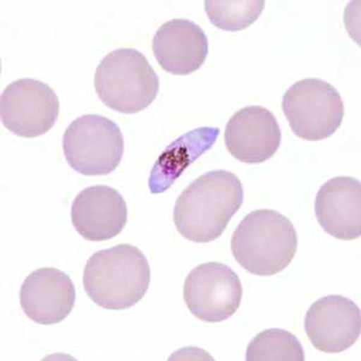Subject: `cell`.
Masks as SVG:
<instances>
[{
    "mask_svg": "<svg viewBox=\"0 0 361 361\" xmlns=\"http://www.w3.org/2000/svg\"><path fill=\"white\" fill-rule=\"evenodd\" d=\"M243 204V187L236 175L214 170L197 177L177 197L173 223L192 243H211L226 231Z\"/></svg>",
    "mask_w": 361,
    "mask_h": 361,
    "instance_id": "cell-1",
    "label": "cell"
},
{
    "mask_svg": "<svg viewBox=\"0 0 361 361\" xmlns=\"http://www.w3.org/2000/svg\"><path fill=\"white\" fill-rule=\"evenodd\" d=\"M151 267L137 247L123 243L99 250L87 262L83 287L90 299L105 310L123 311L146 295Z\"/></svg>",
    "mask_w": 361,
    "mask_h": 361,
    "instance_id": "cell-2",
    "label": "cell"
},
{
    "mask_svg": "<svg viewBox=\"0 0 361 361\" xmlns=\"http://www.w3.org/2000/svg\"><path fill=\"white\" fill-rule=\"evenodd\" d=\"M298 250L293 223L275 209H257L243 217L231 238L235 260L250 274L277 275L292 263Z\"/></svg>",
    "mask_w": 361,
    "mask_h": 361,
    "instance_id": "cell-3",
    "label": "cell"
},
{
    "mask_svg": "<svg viewBox=\"0 0 361 361\" xmlns=\"http://www.w3.org/2000/svg\"><path fill=\"white\" fill-rule=\"evenodd\" d=\"M100 100L119 114H137L156 100L159 78L144 54L118 49L103 58L94 75Z\"/></svg>",
    "mask_w": 361,
    "mask_h": 361,
    "instance_id": "cell-4",
    "label": "cell"
},
{
    "mask_svg": "<svg viewBox=\"0 0 361 361\" xmlns=\"http://www.w3.org/2000/svg\"><path fill=\"white\" fill-rule=\"evenodd\" d=\"M63 151L70 168L85 176L115 171L123 158V133L102 115H85L70 123L63 135Z\"/></svg>",
    "mask_w": 361,
    "mask_h": 361,
    "instance_id": "cell-5",
    "label": "cell"
},
{
    "mask_svg": "<svg viewBox=\"0 0 361 361\" xmlns=\"http://www.w3.org/2000/svg\"><path fill=\"white\" fill-rule=\"evenodd\" d=\"M282 110L300 139L320 141L336 133L345 117V104L335 87L320 78H305L284 93Z\"/></svg>",
    "mask_w": 361,
    "mask_h": 361,
    "instance_id": "cell-6",
    "label": "cell"
},
{
    "mask_svg": "<svg viewBox=\"0 0 361 361\" xmlns=\"http://www.w3.org/2000/svg\"><path fill=\"white\" fill-rule=\"evenodd\" d=\"M61 104L49 85L34 78L10 83L0 97L1 123L21 137H37L49 132L57 122Z\"/></svg>",
    "mask_w": 361,
    "mask_h": 361,
    "instance_id": "cell-7",
    "label": "cell"
},
{
    "mask_svg": "<svg viewBox=\"0 0 361 361\" xmlns=\"http://www.w3.org/2000/svg\"><path fill=\"white\" fill-rule=\"evenodd\" d=\"M243 284L238 274L226 264H202L189 272L183 298L190 313L206 323L229 319L243 300Z\"/></svg>",
    "mask_w": 361,
    "mask_h": 361,
    "instance_id": "cell-8",
    "label": "cell"
},
{
    "mask_svg": "<svg viewBox=\"0 0 361 361\" xmlns=\"http://www.w3.org/2000/svg\"><path fill=\"white\" fill-rule=\"evenodd\" d=\"M305 331L320 352H345L360 337V308L345 296H324L308 308Z\"/></svg>",
    "mask_w": 361,
    "mask_h": 361,
    "instance_id": "cell-9",
    "label": "cell"
},
{
    "mask_svg": "<svg viewBox=\"0 0 361 361\" xmlns=\"http://www.w3.org/2000/svg\"><path fill=\"white\" fill-rule=\"evenodd\" d=\"M224 141L235 159L246 164H260L275 156L282 141V132L270 110L247 106L229 119Z\"/></svg>",
    "mask_w": 361,
    "mask_h": 361,
    "instance_id": "cell-10",
    "label": "cell"
},
{
    "mask_svg": "<svg viewBox=\"0 0 361 361\" xmlns=\"http://www.w3.org/2000/svg\"><path fill=\"white\" fill-rule=\"evenodd\" d=\"M128 221L127 202L109 185H92L78 194L71 205V222L88 241H107L122 233Z\"/></svg>",
    "mask_w": 361,
    "mask_h": 361,
    "instance_id": "cell-11",
    "label": "cell"
},
{
    "mask_svg": "<svg viewBox=\"0 0 361 361\" xmlns=\"http://www.w3.org/2000/svg\"><path fill=\"white\" fill-rule=\"evenodd\" d=\"M76 301L73 281L56 267H42L25 279L20 302L25 316L37 324L54 325L69 316Z\"/></svg>",
    "mask_w": 361,
    "mask_h": 361,
    "instance_id": "cell-12",
    "label": "cell"
},
{
    "mask_svg": "<svg viewBox=\"0 0 361 361\" xmlns=\"http://www.w3.org/2000/svg\"><path fill=\"white\" fill-rule=\"evenodd\" d=\"M314 211L319 226L333 238L345 241L360 238V180L348 176L326 180L317 193Z\"/></svg>",
    "mask_w": 361,
    "mask_h": 361,
    "instance_id": "cell-13",
    "label": "cell"
},
{
    "mask_svg": "<svg viewBox=\"0 0 361 361\" xmlns=\"http://www.w3.org/2000/svg\"><path fill=\"white\" fill-rule=\"evenodd\" d=\"M159 66L173 75H189L200 69L209 54L205 32L197 23L176 18L159 27L152 42Z\"/></svg>",
    "mask_w": 361,
    "mask_h": 361,
    "instance_id": "cell-14",
    "label": "cell"
},
{
    "mask_svg": "<svg viewBox=\"0 0 361 361\" xmlns=\"http://www.w3.org/2000/svg\"><path fill=\"white\" fill-rule=\"evenodd\" d=\"M218 135V128H197L175 140L165 148L164 152L157 159L148 180L151 193L166 192L189 165L193 164L199 157L212 148Z\"/></svg>",
    "mask_w": 361,
    "mask_h": 361,
    "instance_id": "cell-15",
    "label": "cell"
},
{
    "mask_svg": "<svg viewBox=\"0 0 361 361\" xmlns=\"http://www.w3.org/2000/svg\"><path fill=\"white\" fill-rule=\"evenodd\" d=\"M247 361H304V347L283 329H267L250 341Z\"/></svg>",
    "mask_w": 361,
    "mask_h": 361,
    "instance_id": "cell-16",
    "label": "cell"
},
{
    "mask_svg": "<svg viewBox=\"0 0 361 361\" xmlns=\"http://www.w3.org/2000/svg\"><path fill=\"white\" fill-rule=\"evenodd\" d=\"M205 11L211 23L226 32H238L253 25L265 8L260 0H206Z\"/></svg>",
    "mask_w": 361,
    "mask_h": 361,
    "instance_id": "cell-17",
    "label": "cell"
}]
</instances>
